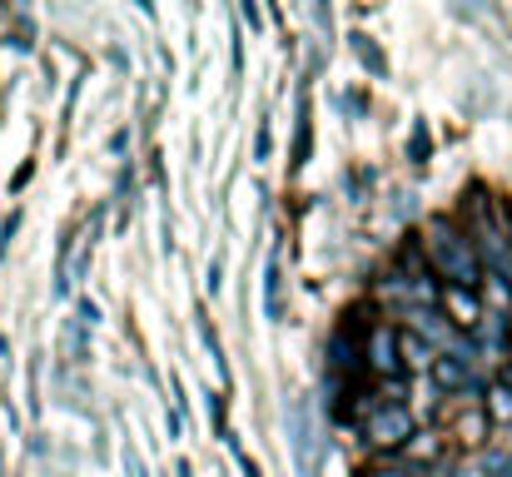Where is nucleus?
<instances>
[{
    "label": "nucleus",
    "instance_id": "obj_1",
    "mask_svg": "<svg viewBox=\"0 0 512 477\" xmlns=\"http://www.w3.org/2000/svg\"><path fill=\"white\" fill-rule=\"evenodd\" d=\"M423 249H428V259H433V269L448 279V289H478L483 284V264H478V249L468 244V234H458L448 219H433L428 224V239H423Z\"/></svg>",
    "mask_w": 512,
    "mask_h": 477
},
{
    "label": "nucleus",
    "instance_id": "obj_2",
    "mask_svg": "<svg viewBox=\"0 0 512 477\" xmlns=\"http://www.w3.org/2000/svg\"><path fill=\"white\" fill-rule=\"evenodd\" d=\"M363 438H368L373 448H403V443L413 438V413H408L403 403H383V408L368 413Z\"/></svg>",
    "mask_w": 512,
    "mask_h": 477
},
{
    "label": "nucleus",
    "instance_id": "obj_3",
    "mask_svg": "<svg viewBox=\"0 0 512 477\" xmlns=\"http://www.w3.org/2000/svg\"><path fill=\"white\" fill-rule=\"evenodd\" d=\"M368 368L373 373H403V363H398V333L393 328H368Z\"/></svg>",
    "mask_w": 512,
    "mask_h": 477
},
{
    "label": "nucleus",
    "instance_id": "obj_4",
    "mask_svg": "<svg viewBox=\"0 0 512 477\" xmlns=\"http://www.w3.org/2000/svg\"><path fill=\"white\" fill-rule=\"evenodd\" d=\"M428 373H433V383L448 388V393H478V383H473V373H468V363H463L458 353H438Z\"/></svg>",
    "mask_w": 512,
    "mask_h": 477
},
{
    "label": "nucleus",
    "instance_id": "obj_5",
    "mask_svg": "<svg viewBox=\"0 0 512 477\" xmlns=\"http://www.w3.org/2000/svg\"><path fill=\"white\" fill-rule=\"evenodd\" d=\"M443 314L453 318L458 328H468V333L488 318L483 314V304H478V294H468V289H443Z\"/></svg>",
    "mask_w": 512,
    "mask_h": 477
},
{
    "label": "nucleus",
    "instance_id": "obj_6",
    "mask_svg": "<svg viewBox=\"0 0 512 477\" xmlns=\"http://www.w3.org/2000/svg\"><path fill=\"white\" fill-rule=\"evenodd\" d=\"M284 314H289V304H284V269L269 254V264H264V318L269 323H284Z\"/></svg>",
    "mask_w": 512,
    "mask_h": 477
},
{
    "label": "nucleus",
    "instance_id": "obj_7",
    "mask_svg": "<svg viewBox=\"0 0 512 477\" xmlns=\"http://www.w3.org/2000/svg\"><path fill=\"white\" fill-rule=\"evenodd\" d=\"M433 358H438V353H433V343H423L413 328H408V333H398V363H403V368L428 373V368H433Z\"/></svg>",
    "mask_w": 512,
    "mask_h": 477
},
{
    "label": "nucleus",
    "instance_id": "obj_8",
    "mask_svg": "<svg viewBox=\"0 0 512 477\" xmlns=\"http://www.w3.org/2000/svg\"><path fill=\"white\" fill-rule=\"evenodd\" d=\"M483 418H488V423H498V428L512 423V383L508 378H498V383H488V388H483Z\"/></svg>",
    "mask_w": 512,
    "mask_h": 477
},
{
    "label": "nucleus",
    "instance_id": "obj_9",
    "mask_svg": "<svg viewBox=\"0 0 512 477\" xmlns=\"http://www.w3.org/2000/svg\"><path fill=\"white\" fill-rule=\"evenodd\" d=\"M348 45L358 50V60H363V65H368L373 75H383V70H388V65H383V55L373 50V40H368V35H348Z\"/></svg>",
    "mask_w": 512,
    "mask_h": 477
},
{
    "label": "nucleus",
    "instance_id": "obj_10",
    "mask_svg": "<svg viewBox=\"0 0 512 477\" xmlns=\"http://www.w3.org/2000/svg\"><path fill=\"white\" fill-rule=\"evenodd\" d=\"M309 159V100H299V140H294V164Z\"/></svg>",
    "mask_w": 512,
    "mask_h": 477
},
{
    "label": "nucleus",
    "instance_id": "obj_11",
    "mask_svg": "<svg viewBox=\"0 0 512 477\" xmlns=\"http://www.w3.org/2000/svg\"><path fill=\"white\" fill-rule=\"evenodd\" d=\"M403 448H408V458H413V463H433V458H438V443H433V433H428V438H418V443L408 438Z\"/></svg>",
    "mask_w": 512,
    "mask_h": 477
},
{
    "label": "nucleus",
    "instance_id": "obj_12",
    "mask_svg": "<svg viewBox=\"0 0 512 477\" xmlns=\"http://www.w3.org/2000/svg\"><path fill=\"white\" fill-rule=\"evenodd\" d=\"M428 150H433L428 130H423V125H413V140H408V155H413V164H423V159H428Z\"/></svg>",
    "mask_w": 512,
    "mask_h": 477
},
{
    "label": "nucleus",
    "instance_id": "obj_13",
    "mask_svg": "<svg viewBox=\"0 0 512 477\" xmlns=\"http://www.w3.org/2000/svg\"><path fill=\"white\" fill-rule=\"evenodd\" d=\"M254 159L259 164H269V120L259 125V135H254Z\"/></svg>",
    "mask_w": 512,
    "mask_h": 477
},
{
    "label": "nucleus",
    "instance_id": "obj_14",
    "mask_svg": "<svg viewBox=\"0 0 512 477\" xmlns=\"http://www.w3.org/2000/svg\"><path fill=\"white\" fill-rule=\"evenodd\" d=\"M209 418H214V433L229 438V428H224V398H209Z\"/></svg>",
    "mask_w": 512,
    "mask_h": 477
},
{
    "label": "nucleus",
    "instance_id": "obj_15",
    "mask_svg": "<svg viewBox=\"0 0 512 477\" xmlns=\"http://www.w3.org/2000/svg\"><path fill=\"white\" fill-rule=\"evenodd\" d=\"M368 477H423L418 468H383V473H368Z\"/></svg>",
    "mask_w": 512,
    "mask_h": 477
},
{
    "label": "nucleus",
    "instance_id": "obj_16",
    "mask_svg": "<svg viewBox=\"0 0 512 477\" xmlns=\"http://www.w3.org/2000/svg\"><path fill=\"white\" fill-rule=\"evenodd\" d=\"M493 473L512 477V453H498V458H493Z\"/></svg>",
    "mask_w": 512,
    "mask_h": 477
},
{
    "label": "nucleus",
    "instance_id": "obj_17",
    "mask_svg": "<svg viewBox=\"0 0 512 477\" xmlns=\"http://www.w3.org/2000/svg\"><path fill=\"white\" fill-rule=\"evenodd\" d=\"M125 463H130V473L145 477V468H140V458H135V448H125Z\"/></svg>",
    "mask_w": 512,
    "mask_h": 477
},
{
    "label": "nucleus",
    "instance_id": "obj_18",
    "mask_svg": "<svg viewBox=\"0 0 512 477\" xmlns=\"http://www.w3.org/2000/svg\"><path fill=\"white\" fill-rule=\"evenodd\" d=\"M244 477H259V468H254V463H249V458H244Z\"/></svg>",
    "mask_w": 512,
    "mask_h": 477
},
{
    "label": "nucleus",
    "instance_id": "obj_19",
    "mask_svg": "<svg viewBox=\"0 0 512 477\" xmlns=\"http://www.w3.org/2000/svg\"><path fill=\"white\" fill-rule=\"evenodd\" d=\"M299 477H319V473H314V468H299Z\"/></svg>",
    "mask_w": 512,
    "mask_h": 477
}]
</instances>
